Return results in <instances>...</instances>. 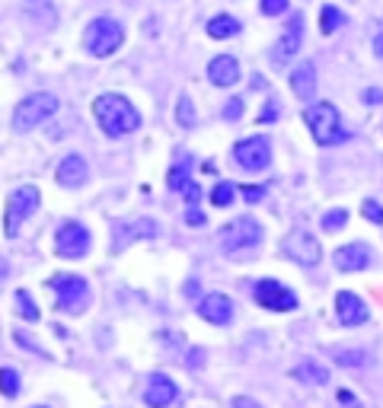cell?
Segmentation results:
<instances>
[{"instance_id": "6da1fadb", "label": "cell", "mask_w": 383, "mask_h": 408, "mask_svg": "<svg viewBox=\"0 0 383 408\" xmlns=\"http://www.w3.org/2000/svg\"><path fill=\"white\" fill-rule=\"evenodd\" d=\"M93 115H96L103 134H109V138H128V134H134L141 128V112L122 93H103V96H96Z\"/></svg>"}, {"instance_id": "7a4b0ae2", "label": "cell", "mask_w": 383, "mask_h": 408, "mask_svg": "<svg viewBox=\"0 0 383 408\" xmlns=\"http://www.w3.org/2000/svg\"><path fill=\"white\" fill-rule=\"evenodd\" d=\"M48 291H55L58 297V310L67 312V316H80V312L90 306V284L80 275H51L48 277Z\"/></svg>"}, {"instance_id": "3957f363", "label": "cell", "mask_w": 383, "mask_h": 408, "mask_svg": "<svg viewBox=\"0 0 383 408\" xmlns=\"http://www.w3.org/2000/svg\"><path fill=\"white\" fill-rule=\"evenodd\" d=\"M122 42H125V26L112 16H99L86 26L84 35V48L90 51L93 58H109L112 51H119Z\"/></svg>"}, {"instance_id": "277c9868", "label": "cell", "mask_w": 383, "mask_h": 408, "mask_svg": "<svg viewBox=\"0 0 383 408\" xmlns=\"http://www.w3.org/2000/svg\"><path fill=\"white\" fill-rule=\"evenodd\" d=\"M39 201H42V195H39L35 185H16L10 192L7 211H4V233H7V239H13L20 233V223H26L39 211Z\"/></svg>"}, {"instance_id": "5b68a950", "label": "cell", "mask_w": 383, "mask_h": 408, "mask_svg": "<svg viewBox=\"0 0 383 408\" xmlns=\"http://www.w3.org/2000/svg\"><path fill=\"white\" fill-rule=\"evenodd\" d=\"M262 236H265L262 227L252 217H237V221H230L221 230V249L233 258H243V252L256 249L259 242H262Z\"/></svg>"}, {"instance_id": "8992f818", "label": "cell", "mask_w": 383, "mask_h": 408, "mask_svg": "<svg viewBox=\"0 0 383 408\" xmlns=\"http://www.w3.org/2000/svg\"><path fill=\"white\" fill-rule=\"evenodd\" d=\"M304 121L313 134V140L320 147H329L335 140H342V131H339V109L332 103H313L306 105L304 112Z\"/></svg>"}, {"instance_id": "52a82bcc", "label": "cell", "mask_w": 383, "mask_h": 408, "mask_svg": "<svg viewBox=\"0 0 383 408\" xmlns=\"http://www.w3.org/2000/svg\"><path fill=\"white\" fill-rule=\"evenodd\" d=\"M55 112H58V99L51 96V93H32V96H26L20 105H16L13 128L20 134L22 131H32V128H39L42 121H48Z\"/></svg>"}, {"instance_id": "ba28073f", "label": "cell", "mask_w": 383, "mask_h": 408, "mask_svg": "<svg viewBox=\"0 0 383 408\" xmlns=\"http://www.w3.org/2000/svg\"><path fill=\"white\" fill-rule=\"evenodd\" d=\"M93 246V236L90 230L84 227L80 221H64L55 233V252L61 258H86Z\"/></svg>"}, {"instance_id": "9c48e42d", "label": "cell", "mask_w": 383, "mask_h": 408, "mask_svg": "<svg viewBox=\"0 0 383 408\" xmlns=\"http://www.w3.org/2000/svg\"><path fill=\"white\" fill-rule=\"evenodd\" d=\"M233 159H237L246 173H262V169H268V163H272V140L265 138V134H252V138L237 140Z\"/></svg>"}, {"instance_id": "30bf717a", "label": "cell", "mask_w": 383, "mask_h": 408, "mask_svg": "<svg viewBox=\"0 0 383 408\" xmlns=\"http://www.w3.org/2000/svg\"><path fill=\"white\" fill-rule=\"evenodd\" d=\"M281 252H285L287 258H294L297 265H304V268H313L323 258L320 239H316L313 233H306V230H291V233L281 239Z\"/></svg>"}, {"instance_id": "8fae6325", "label": "cell", "mask_w": 383, "mask_h": 408, "mask_svg": "<svg viewBox=\"0 0 383 408\" xmlns=\"http://www.w3.org/2000/svg\"><path fill=\"white\" fill-rule=\"evenodd\" d=\"M256 303L272 312H294L297 310V294L287 291L285 284L275 281V277H262L256 284Z\"/></svg>"}, {"instance_id": "7c38bea8", "label": "cell", "mask_w": 383, "mask_h": 408, "mask_svg": "<svg viewBox=\"0 0 383 408\" xmlns=\"http://www.w3.org/2000/svg\"><path fill=\"white\" fill-rule=\"evenodd\" d=\"M335 316H339L342 325H349V329H355V325H364L370 316L368 303H364L358 294L351 291H339L335 294Z\"/></svg>"}, {"instance_id": "4fadbf2b", "label": "cell", "mask_w": 383, "mask_h": 408, "mask_svg": "<svg viewBox=\"0 0 383 408\" xmlns=\"http://www.w3.org/2000/svg\"><path fill=\"white\" fill-rule=\"evenodd\" d=\"M300 42H304V16L294 13V16H291V22H287V29L281 32L278 45H275V51H272V64H285V61H291V58L300 51Z\"/></svg>"}, {"instance_id": "5bb4252c", "label": "cell", "mask_w": 383, "mask_h": 408, "mask_svg": "<svg viewBox=\"0 0 383 408\" xmlns=\"http://www.w3.org/2000/svg\"><path fill=\"white\" fill-rule=\"evenodd\" d=\"M198 316L211 325H227L233 319V300L227 294H205L198 300Z\"/></svg>"}, {"instance_id": "9a60e30c", "label": "cell", "mask_w": 383, "mask_h": 408, "mask_svg": "<svg viewBox=\"0 0 383 408\" xmlns=\"http://www.w3.org/2000/svg\"><path fill=\"white\" fill-rule=\"evenodd\" d=\"M176 395H179V389H176V383L169 380L167 374H153L150 380H147V389H144V405L147 408H167L176 402Z\"/></svg>"}, {"instance_id": "2e32d148", "label": "cell", "mask_w": 383, "mask_h": 408, "mask_svg": "<svg viewBox=\"0 0 383 408\" xmlns=\"http://www.w3.org/2000/svg\"><path fill=\"white\" fill-rule=\"evenodd\" d=\"M157 236V223L141 217V221H131V223H119L115 227V242H112V252H122L125 246H131L134 239H153Z\"/></svg>"}, {"instance_id": "e0dca14e", "label": "cell", "mask_w": 383, "mask_h": 408, "mask_svg": "<svg viewBox=\"0 0 383 408\" xmlns=\"http://www.w3.org/2000/svg\"><path fill=\"white\" fill-rule=\"evenodd\" d=\"M332 265L339 271H364L370 265V246L364 242H349L332 252Z\"/></svg>"}, {"instance_id": "ac0fdd59", "label": "cell", "mask_w": 383, "mask_h": 408, "mask_svg": "<svg viewBox=\"0 0 383 408\" xmlns=\"http://www.w3.org/2000/svg\"><path fill=\"white\" fill-rule=\"evenodd\" d=\"M86 176H90L86 159L80 157V153H67V157L58 163L55 179H58V185H64V188H77V185H84L86 182Z\"/></svg>"}, {"instance_id": "d6986e66", "label": "cell", "mask_w": 383, "mask_h": 408, "mask_svg": "<svg viewBox=\"0 0 383 408\" xmlns=\"http://www.w3.org/2000/svg\"><path fill=\"white\" fill-rule=\"evenodd\" d=\"M208 80L214 86H233L240 80V61L230 55H217L208 64Z\"/></svg>"}, {"instance_id": "ffe728a7", "label": "cell", "mask_w": 383, "mask_h": 408, "mask_svg": "<svg viewBox=\"0 0 383 408\" xmlns=\"http://www.w3.org/2000/svg\"><path fill=\"white\" fill-rule=\"evenodd\" d=\"M291 90L297 99H304V103H310V99L316 96V67L310 61L297 64V67L291 70Z\"/></svg>"}, {"instance_id": "44dd1931", "label": "cell", "mask_w": 383, "mask_h": 408, "mask_svg": "<svg viewBox=\"0 0 383 408\" xmlns=\"http://www.w3.org/2000/svg\"><path fill=\"white\" fill-rule=\"evenodd\" d=\"M291 376L297 383H310V386H326L329 383V370L323 364H316V360H304V364H297L291 370Z\"/></svg>"}, {"instance_id": "7402d4cb", "label": "cell", "mask_w": 383, "mask_h": 408, "mask_svg": "<svg viewBox=\"0 0 383 408\" xmlns=\"http://www.w3.org/2000/svg\"><path fill=\"white\" fill-rule=\"evenodd\" d=\"M205 29H208L211 39H230V35L240 32V20H233L230 13H217V16H211Z\"/></svg>"}, {"instance_id": "603a6c76", "label": "cell", "mask_w": 383, "mask_h": 408, "mask_svg": "<svg viewBox=\"0 0 383 408\" xmlns=\"http://www.w3.org/2000/svg\"><path fill=\"white\" fill-rule=\"evenodd\" d=\"M342 26H345V13H342L339 7H332V4H329V7L320 10V29H323V35H332L335 29H342Z\"/></svg>"}, {"instance_id": "cb8c5ba5", "label": "cell", "mask_w": 383, "mask_h": 408, "mask_svg": "<svg viewBox=\"0 0 383 408\" xmlns=\"http://www.w3.org/2000/svg\"><path fill=\"white\" fill-rule=\"evenodd\" d=\"M20 374H16L13 367H0V395H7V399H16L20 395Z\"/></svg>"}, {"instance_id": "d4e9b609", "label": "cell", "mask_w": 383, "mask_h": 408, "mask_svg": "<svg viewBox=\"0 0 383 408\" xmlns=\"http://www.w3.org/2000/svg\"><path fill=\"white\" fill-rule=\"evenodd\" d=\"M335 364H339V367H368L370 354L368 351H355V348H342V351H335Z\"/></svg>"}, {"instance_id": "484cf974", "label": "cell", "mask_w": 383, "mask_h": 408, "mask_svg": "<svg viewBox=\"0 0 383 408\" xmlns=\"http://www.w3.org/2000/svg\"><path fill=\"white\" fill-rule=\"evenodd\" d=\"M188 166H192V159H188V157H182V163H179V166H173V169H169L167 185L173 188V192H182V188H186L188 182H192V179H188Z\"/></svg>"}, {"instance_id": "4316f807", "label": "cell", "mask_w": 383, "mask_h": 408, "mask_svg": "<svg viewBox=\"0 0 383 408\" xmlns=\"http://www.w3.org/2000/svg\"><path fill=\"white\" fill-rule=\"evenodd\" d=\"M176 121H179L182 128H195V105H192V99L188 96H179V103H176Z\"/></svg>"}, {"instance_id": "83f0119b", "label": "cell", "mask_w": 383, "mask_h": 408, "mask_svg": "<svg viewBox=\"0 0 383 408\" xmlns=\"http://www.w3.org/2000/svg\"><path fill=\"white\" fill-rule=\"evenodd\" d=\"M16 312H20L26 322H39V306L32 303V297H29L26 291H16Z\"/></svg>"}, {"instance_id": "f1b7e54d", "label": "cell", "mask_w": 383, "mask_h": 408, "mask_svg": "<svg viewBox=\"0 0 383 408\" xmlns=\"http://www.w3.org/2000/svg\"><path fill=\"white\" fill-rule=\"evenodd\" d=\"M345 223H349V211L345 208H335V211H326V214H323V230H326V233H339Z\"/></svg>"}, {"instance_id": "f546056e", "label": "cell", "mask_w": 383, "mask_h": 408, "mask_svg": "<svg viewBox=\"0 0 383 408\" xmlns=\"http://www.w3.org/2000/svg\"><path fill=\"white\" fill-rule=\"evenodd\" d=\"M233 195H237V188L230 185V182H217L214 192H211V204L214 208H227L230 201H233Z\"/></svg>"}, {"instance_id": "4dcf8cb0", "label": "cell", "mask_w": 383, "mask_h": 408, "mask_svg": "<svg viewBox=\"0 0 383 408\" xmlns=\"http://www.w3.org/2000/svg\"><path fill=\"white\" fill-rule=\"evenodd\" d=\"M361 214L368 217L370 223H377V227H383V204H377L374 198H368V201H364V204H361Z\"/></svg>"}, {"instance_id": "1f68e13d", "label": "cell", "mask_w": 383, "mask_h": 408, "mask_svg": "<svg viewBox=\"0 0 383 408\" xmlns=\"http://www.w3.org/2000/svg\"><path fill=\"white\" fill-rule=\"evenodd\" d=\"M221 115H223V121H240L243 118V99H230Z\"/></svg>"}, {"instance_id": "d6a6232c", "label": "cell", "mask_w": 383, "mask_h": 408, "mask_svg": "<svg viewBox=\"0 0 383 408\" xmlns=\"http://www.w3.org/2000/svg\"><path fill=\"white\" fill-rule=\"evenodd\" d=\"M259 7H262L265 16H278V13H285V10H287V0H262Z\"/></svg>"}, {"instance_id": "836d02e7", "label": "cell", "mask_w": 383, "mask_h": 408, "mask_svg": "<svg viewBox=\"0 0 383 408\" xmlns=\"http://www.w3.org/2000/svg\"><path fill=\"white\" fill-rule=\"evenodd\" d=\"M182 195H186V204H188V208H195L198 201H202V188H198V182H188V185L182 188Z\"/></svg>"}, {"instance_id": "e575fe53", "label": "cell", "mask_w": 383, "mask_h": 408, "mask_svg": "<svg viewBox=\"0 0 383 408\" xmlns=\"http://www.w3.org/2000/svg\"><path fill=\"white\" fill-rule=\"evenodd\" d=\"M262 195H265V188H262V185H243V198L249 201V204L262 201Z\"/></svg>"}, {"instance_id": "d590c367", "label": "cell", "mask_w": 383, "mask_h": 408, "mask_svg": "<svg viewBox=\"0 0 383 408\" xmlns=\"http://www.w3.org/2000/svg\"><path fill=\"white\" fill-rule=\"evenodd\" d=\"M230 405H233V408H262L256 399H249V395H233V399H230Z\"/></svg>"}, {"instance_id": "8d00e7d4", "label": "cell", "mask_w": 383, "mask_h": 408, "mask_svg": "<svg viewBox=\"0 0 383 408\" xmlns=\"http://www.w3.org/2000/svg\"><path fill=\"white\" fill-rule=\"evenodd\" d=\"M13 338H16V345H22V348H29V351H35V354H39V357H45V351H42V348L35 345V341H29V338H26V335H22V332H16Z\"/></svg>"}, {"instance_id": "74e56055", "label": "cell", "mask_w": 383, "mask_h": 408, "mask_svg": "<svg viewBox=\"0 0 383 408\" xmlns=\"http://www.w3.org/2000/svg\"><path fill=\"white\" fill-rule=\"evenodd\" d=\"M202 360H205V351H202V348H192V351H188V360H186V364L192 367V370H195V367H202Z\"/></svg>"}, {"instance_id": "f35d334b", "label": "cell", "mask_w": 383, "mask_h": 408, "mask_svg": "<svg viewBox=\"0 0 383 408\" xmlns=\"http://www.w3.org/2000/svg\"><path fill=\"white\" fill-rule=\"evenodd\" d=\"M186 223H192V227H202V223H205V214H202V211H198V208H188Z\"/></svg>"}, {"instance_id": "ab89813d", "label": "cell", "mask_w": 383, "mask_h": 408, "mask_svg": "<svg viewBox=\"0 0 383 408\" xmlns=\"http://www.w3.org/2000/svg\"><path fill=\"white\" fill-rule=\"evenodd\" d=\"M380 99H383V93H380V90H368V93H364V103H368V105H377Z\"/></svg>"}, {"instance_id": "60d3db41", "label": "cell", "mask_w": 383, "mask_h": 408, "mask_svg": "<svg viewBox=\"0 0 383 408\" xmlns=\"http://www.w3.org/2000/svg\"><path fill=\"white\" fill-rule=\"evenodd\" d=\"M374 55L383 58V32H377V39H374Z\"/></svg>"}, {"instance_id": "b9f144b4", "label": "cell", "mask_w": 383, "mask_h": 408, "mask_svg": "<svg viewBox=\"0 0 383 408\" xmlns=\"http://www.w3.org/2000/svg\"><path fill=\"white\" fill-rule=\"evenodd\" d=\"M10 275V262H7V258H4V256H0V281H4V277H7Z\"/></svg>"}, {"instance_id": "7bdbcfd3", "label": "cell", "mask_w": 383, "mask_h": 408, "mask_svg": "<svg viewBox=\"0 0 383 408\" xmlns=\"http://www.w3.org/2000/svg\"><path fill=\"white\" fill-rule=\"evenodd\" d=\"M186 294H188V297H195V294H198V284H195V281H188V284H186Z\"/></svg>"}, {"instance_id": "ee69618b", "label": "cell", "mask_w": 383, "mask_h": 408, "mask_svg": "<svg viewBox=\"0 0 383 408\" xmlns=\"http://www.w3.org/2000/svg\"><path fill=\"white\" fill-rule=\"evenodd\" d=\"M35 408H45V405H35Z\"/></svg>"}]
</instances>
